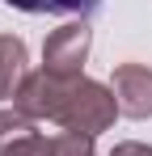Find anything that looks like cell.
<instances>
[{
    "mask_svg": "<svg viewBox=\"0 0 152 156\" xmlns=\"http://www.w3.org/2000/svg\"><path fill=\"white\" fill-rule=\"evenodd\" d=\"M114 118H118V97H114L110 84L89 80V76L68 80V97H63V110L55 118L63 131H85V135L97 139L101 131L114 127Z\"/></svg>",
    "mask_w": 152,
    "mask_h": 156,
    "instance_id": "cell-1",
    "label": "cell"
},
{
    "mask_svg": "<svg viewBox=\"0 0 152 156\" xmlns=\"http://www.w3.org/2000/svg\"><path fill=\"white\" fill-rule=\"evenodd\" d=\"M89 51H93V30L89 21H68V26L51 30L47 42H42V68L59 80H76L85 76V63H89Z\"/></svg>",
    "mask_w": 152,
    "mask_h": 156,
    "instance_id": "cell-2",
    "label": "cell"
},
{
    "mask_svg": "<svg viewBox=\"0 0 152 156\" xmlns=\"http://www.w3.org/2000/svg\"><path fill=\"white\" fill-rule=\"evenodd\" d=\"M63 97H68V80L51 76L47 68H38V72H30L21 84V93H17V110L30 114L34 122H55L59 118V110H63Z\"/></svg>",
    "mask_w": 152,
    "mask_h": 156,
    "instance_id": "cell-3",
    "label": "cell"
},
{
    "mask_svg": "<svg viewBox=\"0 0 152 156\" xmlns=\"http://www.w3.org/2000/svg\"><path fill=\"white\" fill-rule=\"evenodd\" d=\"M110 89L118 97L123 118H135V122L152 118V68L148 63H118L110 76Z\"/></svg>",
    "mask_w": 152,
    "mask_h": 156,
    "instance_id": "cell-4",
    "label": "cell"
},
{
    "mask_svg": "<svg viewBox=\"0 0 152 156\" xmlns=\"http://www.w3.org/2000/svg\"><path fill=\"white\" fill-rule=\"evenodd\" d=\"M30 76V51L17 34H0V101H17Z\"/></svg>",
    "mask_w": 152,
    "mask_h": 156,
    "instance_id": "cell-5",
    "label": "cell"
},
{
    "mask_svg": "<svg viewBox=\"0 0 152 156\" xmlns=\"http://www.w3.org/2000/svg\"><path fill=\"white\" fill-rule=\"evenodd\" d=\"M9 9H17V13H55V17H93L101 9V0H4Z\"/></svg>",
    "mask_w": 152,
    "mask_h": 156,
    "instance_id": "cell-6",
    "label": "cell"
},
{
    "mask_svg": "<svg viewBox=\"0 0 152 156\" xmlns=\"http://www.w3.org/2000/svg\"><path fill=\"white\" fill-rule=\"evenodd\" d=\"M51 156H97V144L85 131H59L51 135Z\"/></svg>",
    "mask_w": 152,
    "mask_h": 156,
    "instance_id": "cell-7",
    "label": "cell"
},
{
    "mask_svg": "<svg viewBox=\"0 0 152 156\" xmlns=\"http://www.w3.org/2000/svg\"><path fill=\"white\" fill-rule=\"evenodd\" d=\"M25 135H34V118L21 114L17 105L0 110V148H4V144H13V139H25Z\"/></svg>",
    "mask_w": 152,
    "mask_h": 156,
    "instance_id": "cell-8",
    "label": "cell"
},
{
    "mask_svg": "<svg viewBox=\"0 0 152 156\" xmlns=\"http://www.w3.org/2000/svg\"><path fill=\"white\" fill-rule=\"evenodd\" d=\"M0 156H51V139L47 135H25V139H13V144H4Z\"/></svg>",
    "mask_w": 152,
    "mask_h": 156,
    "instance_id": "cell-9",
    "label": "cell"
},
{
    "mask_svg": "<svg viewBox=\"0 0 152 156\" xmlns=\"http://www.w3.org/2000/svg\"><path fill=\"white\" fill-rule=\"evenodd\" d=\"M110 156H152V144H139V139H123V144H114Z\"/></svg>",
    "mask_w": 152,
    "mask_h": 156,
    "instance_id": "cell-10",
    "label": "cell"
}]
</instances>
